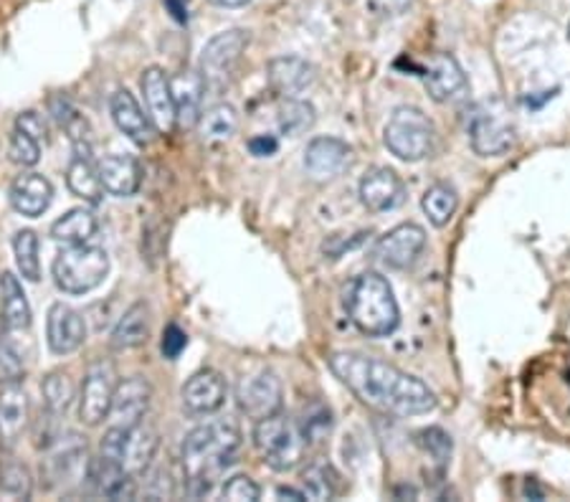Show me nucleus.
I'll use <instances>...</instances> for the list:
<instances>
[{"instance_id":"a878e982","label":"nucleus","mask_w":570,"mask_h":502,"mask_svg":"<svg viewBox=\"0 0 570 502\" xmlns=\"http://www.w3.org/2000/svg\"><path fill=\"white\" fill-rule=\"evenodd\" d=\"M33 325V313L23 284L13 272L0 274V331L25 333Z\"/></svg>"},{"instance_id":"4468645a","label":"nucleus","mask_w":570,"mask_h":502,"mask_svg":"<svg viewBox=\"0 0 570 502\" xmlns=\"http://www.w3.org/2000/svg\"><path fill=\"white\" fill-rule=\"evenodd\" d=\"M353 160V147L340 137L320 135L310 140L304 150V170L312 180H332L338 178L340 172H345V168Z\"/></svg>"},{"instance_id":"b1692460","label":"nucleus","mask_w":570,"mask_h":502,"mask_svg":"<svg viewBox=\"0 0 570 502\" xmlns=\"http://www.w3.org/2000/svg\"><path fill=\"white\" fill-rule=\"evenodd\" d=\"M173 86V100H175V115H178V127H196L200 115H204V97H206V80L200 72H186L175 74L170 80Z\"/></svg>"},{"instance_id":"3c124183","label":"nucleus","mask_w":570,"mask_h":502,"mask_svg":"<svg viewBox=\"0 0 570 502\" xmlns=\"http://www.w3.org/2000/svg\"><path fill=\"white\" fill-rule=\"evenodd\" d=\"M165 3H168L173 15H175V19H178L180 23L188 21V6H186V0H165Z\"/></svg>"},{"instance_id":"09e8293b","label":"nucleus","mask_w":570,"mask_h":502,"mask_svg":"<svg viewBox=\"0 0 570 502\" xmlns=\"http://www.w3.org/2000/svg\"><path fill=\"white\" fill-rule=\"evenodd\" d=\"M15 127L23 129V133L33 135L39 143L46 140V123H43V117L39 115V112H33V109L21 112L19 119H15Z\"/></svg>"},{"instance_id":"603ef678","label":"nucleus","mask_w":570,"mask_h":502,"mask_svg":"<svg viewBox=\"0 0 570 502\" xmlns=\"http://www.w3.org/2000/svg\"><path fill=\"white\" fill-rule=\"evenodd\" d=\"M277 500H294V502H302V500H307V495H304V490L277 488Z\"/></svg>"},{"instance_id":"a18cd8bd","label":"nucleus","mask_w":570,"mask_h":502,"mask_svg":"<svg viewBox=\"0 0 570 502\" xmlns=\"http://www.w3.org/2000/svg\"><path fill=\"white\" fill-rule=\"evenodd\" d=\"M145 478L147 480V488H145V495L151 500H170L173 492H175V482L170 478V472L165 470V467H157V470L147 472Z\"/></svg>"},{"instance_id":"c03bdc74","label":"nucleus","mask_w":570,"mask_h":502,"mask_svg":"<svg viewBox=\"0 0 570 502\" xmlns=\"http://www.w3.org/2000/svg\"><path fill=\"white\" fill-rule=\"evenodd\" d=\"M127 439H129V429L114 427V423H112V427L107 429V435H104V439H102V445H100V454L110 457V460L122 462V460H125Z\"/></svg>"},{"instance_id":"2eb2a0df","label":"nucleus","mask_w":570,"mask_h":502,"mask_svg":"<svg viewBox=\"0 0 570 502\" xmlns=\"http://www.w3.org/2000/svg\"><path fill=\"white\" fill-rule=\"evenodd\" d=\"M86 341V325L82 313L72 305L54 302L46 315V345L54 356H72Z\"/></svg>"},{"instance_id":"e433bc0d","label":"nucleus","mask_w":570,"mask_h":502,"mask_svg":"<svg viewBox=\"0 0 570 502\" xmlns=\"http://www.w3.org/2000/svg\"><path fill=\"white\" fill-rule=\"evenodd\" d=\"M41 394H43V409H46L51 417L61 419L69 411V406H72L76 388L72 376L64 374V370H51V374L43 378Z\"/></svg>"},{"instance_id":"393cba45","label":"nucleus","mask_w":570,"mask_h":502,"mask_svg":"<svg viewBox=\"0 0 570 502\" xmlns=\"http://www.w3.org/2000/svg\"><path fill=\"white\" fill-rule=\"evenodd\" d=\"M66 186L76 198L86 203H100L104 196V186L100 178V166L92 160L90 145L74 143V155L66 168Z\"/></svg>"},{"instance_id":"aec40b11","label":"nucleus","mask_w":570,"mask_h":502,"mask_svg":"<svg viewBox=\"0 0 570 502\" xmlns=\"http://www.w3.org/2000/svg\"><path fill=\"white\" fill-rule=\"evenodd\" d=\"M110 115L114 127H117L122 135H127L135 145L145 147L155 140L157 127L153 125L151 115L139 107V102L135 100L133 92L127 90L114 92L110 100Z\"/></svg>"},{"instance_id":"5701e85b","label":"nucleus","mask_w":570,"mask_h":502,"mask_svg":"<svg viewBox=\"0 0 570 502\" xmlns=\"http://www.w3.org/2000/svg\"><path fill=\"white\" fill-rule=\"evenodd\" d=\"M8 201H11L15 213L25 216V219H39L54 201V186L41 172H23L11 184Z\"/></svg>"},{"instance_id":"c756f323","label":"nucleus","mask_w":570,"mask_h":502,"mask_svg":"<svg viewBox=\"0 0 570 502\" xmlns=\"http://www.w3.org/2000/svg\"><path fill=\"white\" fill-rule=\"evenodd\" d=\"M147 337H151V305L139 300L133 307H127V313L114 325L110 335V348L117 353L135 351L147 343Z\"/></svg>"},{"instance_id":"4be33fe9","label":"nucleus","mask_w":570,"mask_h":502,"mask_svg":"<svg viewBox=\"0 0 570 502\" xmlns=\"http://www.w3.org/2000/svg\"><path fill=\"white\" fill-rule=\"evenodd\" d=\"M267 82L277 97H300L314 82V66L302 56H277L267 66Z\"/></svg>"},{"instance_id":"58836bf2","label":"nucleus","mask_w":570,"mask_h":502,"mask_svg":"<svg viewBox=\"0 0 570 502\" xmlns=\"http://www.w3.org/2000/svg\"><path fill=\"white\" fill-rule=\"evenodd\" d=\"M297 423H300L307 445H320V441L332 431V411L324 404L314 401L312 406H307L302 411V419Z\"/></svg>"},{"instance_id":"8fccbe9b","label":"nucleus","mask_w":570,"mask_h":502,"mask_svg":"<svg viewBox=\"0 0 570 502\" xmlns=\"http://www.w3.org/2000/svg\"><path fill=\"white\" fill-rule=\"evenodd\" d=\"M279 150V140L274 135H257L249 140V153L253 158H271Z\"/></svg>"},{"instance_id":"de8ad7c7","label":"nucleus","mask_w":570,"mask_h":502,"mask_svg":"<svg viewBox=\"0 0 570 502\" xmlns=\"http://www.w3.org/2000/svg\"><path fill=\"white\" fill-rule=\"evenodd\" d=\"M411 6H414V0H367V8L379 19H401L403 13H408Z\"/></svg>"},{"instance_id":"9d476101","label":"nucleus","mask_w":570,"mask_h":502,"mask_svg":"<svg viewBox=\"0 0 570 502\" xmlns=\"http://www.w3.org/2000/svg\"><path fill=\"white\" fill-rule=\"evenodd\" d=\"M86 467H90V457H86V437L76 435V431H66L61 435L54 445L49 447L46 464L43 472L51 480V484H69L74 480L86 478Z\"/></svg>"},{"instance_id":"6ab92c4d","label":"nucleus","mask_w":570,"mask_h":502,"mask_svg":"<svg viewBox=\"0 0 570 502\" xmlns=\"http://www.w3.org/2000/svg\"><path fill=\"white\" fill-rule=\"evenodd\" d=\"M228 386L226 378L218 370H198L196 376L188 378V384L183 386L180 398L183 406L190 417H210L226 404Z\"/></svg>"},{"instance_id":"39448f33","label":"nucleus","mask_w":570,"mask_h":502,"mask_svg":"<svg viewBox=\"0 0 570 502\" xmlns=\"http://www.w3.org/2000/svg\"><path fill=\"white\" fill-rule=\"evenodd\" d=\"M383 143L403 163H421L434 153L436 129L418 107H396L383 129Z\"/></svg>"},{"instance_id":"dca6fc26","label":"nucleus","mask_w":570,"mask_h":502,"mask_svg":"<svg viewBox=\"0 0 570 502\" xmlns=\"http://www.w3.org/2000/svg\"><path fill=\"white\" fill-rule=\"evenodd\" d=\"M357 194H361V203L373 213L396 211L398 206L406 203V184H403V178L391 168L367 170Z\"/></svg>"},{"instance_id":"37998d69","label":"nucleus","mask_w":570,"mask_h":502,"mask_svg":"<svg viewBox=\"0 0 570 502\" xmlns=\"http://www.w3.org/2000/svg\"><path fill=\"white\" fill-rule=\"evenodd\" d=\"M221 498L231 502H257L261 498V488L249 474H236V478L226 480L221 488Z\"/></svg>"},{"instance_id":"864d4df0","label":"nucleus","mask_w":570,"mask_h":502,"mask_svg":"<svg viewBox=\"0 0 570 502\" xmlns=\"http://www.w3.org/2000/svg\"><path fill=\"white\" fill-rule=\"evenodd\" d=\"M214 3L221 6V8H243V6L253 3V0H214Z\"/></svg>"},{"instance_id":"79ce46f5","label":"nucleus","mask_w":570,"mask_h":502,"mask_svg":"<svg viewBox=\"0 0 570 502\" xmlns=\"http://www.w3.org/2000/svg\"><path fill=\"white\" fill-rule=\"evenodd\" d=\"M416 445L424 449L428 457H434V462L438 467H446L452 457V437L446 435L444 429L438 427H428V429H421L416 435Z\"/></svg>"},{"instance_id":"412c9836","label":"nucleus","mask_w":570,"mask_h":502,"mask_svg":"<svg viewBox=\"0 0 570 502\" xmlns=\"http://www.w3.org/2000/svg\"><path fill=\"white\" fill-rule=\"evenodd\" d=\"M421 76H424V86H426L428 97L438 102V105H446V102L459 100L469 86L467 74H464L462 64L456 62L452 54H436Z\"/></svg>"},{"instance_id":"5fc2aeb1","label":"nucleus","mask_w":570,"mask_h":502,"mask_svg":"<svg viewBox=\"0 0 570 502\" xmlns=\"http://www.w3.org/2000/svg\"><path fill=\"white\" fill-rule=\"evenodd\" d=\"M568 41H570V25H568Z\"/></svg>"},{"instance_id":"1a4fd4ad","label":"nucleus","mask_w":570,"mask_h":502,"mask_svg":"<svg viewBox=\"0 0 570 502\" xmlns=\"http://www.w3.org/2000/svg\"><path fill=\"white\" fill-rule=\"evenodd\" d=\"M117 366L112 360L100 358L86 368L82 391H79V421L86 427H100L104 419H110L112 398L117 391Z\"/></svg>"},{"instance_id":"72a5a7b5","label":"nucleus","mask_w":570,"mask_h":502,"mask_svg":"<svg viewBox=\"0 0 570 502\" xmlns=\"http://www.w3.org/2000/svg\"><path fill=\"white\" fill-rule=\"evenodd\" d=\"M421 209L436 229H444L459 209V194L449 184H434L421 198Z\"/></svg>"},{"instance_id":"cd10ccee","label":"nucleus","mask_w":570,"mask_h":502,"mask_svg":"<svg viewBox=\"0 0 570 502\" xmlns=\"http://www.w3.org/2000/svg\"><path fill=\"white\" fill-rule=\"evenodd\" d=\"M33 358L31 331H0V384H21Z\"/></svg>"},{"instance_id":"4c0bfd02","label":"nucleus","mask_w":570,"mask_h":502,"mask_svg":"<svg viewBox=\"0 0 570 502\" xmlns=\"http://www.w3.org/2000/svg\"><path fill=\"white\" fill-rule=\"evenodd\" d=\"M13 257L15 266L23 280L39 282L41 280V259H39V237L37 231L23 229L13 237Z\"/></svg>"},{"instance_id":"0eeeda50","label":"nucleus","mask_w":570,"mask_h":502,"mask_svg":"<svg viewBox=\"0 0 570 502\" xmlns=\"http://www.w3.org/2000/svg\"><path fill=\"white\" fill-rule=\"evenodd\" d=\"M467 133L471 150L481 158H499L515 145V125L502 102H479L467 117Z\"/></svg>"},{"instance_id":"49530a36","label":"nucleus","mask_w":570,"mask_h":502,"mask_svg":"<svg viewBox=\"0 0 570 502\" xmlns=\"http://www.w3.org/2000/svg\"><path fill=\"white\" fill-rule=\"evenodd\" d=\"M186 345H188V335L183 333L178 325H168V327H165L163 341H160V351H163L165 358H168V360L180 358V353L186 351Z\"/></svg>"},{"instance_id":"6e6552de","label":"nucleus","mask_w":570,"mask_h":502,"mask_svg":"<svg viewBox=\"0 0 570 502\" xmlns=\"http://www.w3.org/2000/svg\"><path fill=\"white\" fill-rule=\"evenodd\" d=\"M247 46H249V31L243 29L216 33V36L206 43L204 51H200L198 72L204 74L208 90L221 92L234 82Z\"/></svg>"},{"instance_id":"7c9ffc66","label":"nucleus","mask_w":570,"mask_h":502,"mask_svg":"<svg viewBox=\"0 0 570 502\" xmlns=\"http://www.w3.org/2000/svg\"><path fill=\"white\" fill-rule=\"evenodd\" d=\"M157 447H160V439H157V431L153 427H139L129 429V439H127V449H125V460H122V467L133 474L135 480L145 478L151 472V467L155 462Z\"/></svg>"},{"instance_id":"f8f14e48","label":"nucleus","mask_w":570,"mask_h":502,"mask_svg":"<svg viewBox=\"0 0 570 502\" xmlns=\"http://www.w3.org/2000/svg\"><path fill=\"white\" fill-rule=\"evenodd\" d=\"M424 247L426 231L418 223H398L396 229L383 233L373 249V254L381 264L391 266V270H406V266L416 262Z\"/></svg>"},{"instance_id":"2f4dec72","label":"nucleus","mask_w":570,"mask_h":502,"mask_svg":"<svg viewBox=\"0 0 570 502\" xmlns=\"http://www.w3.org/2000/svg\"><path fill=\"white\" fill-rule=\"evenodd\" d=\"M96 229H100V223H96V216L90 209H72L51 223V239L64 247L90 244Z\"/></svg>"},{"instance_id":"a211bd4d","label":"nucleus","mask_w":570,"mask_h":502,"mask_svg":"<svg viewBox=\"0 0 570 502\" xmlns=\"http://www.w3.org/2000/svg\"><path fill=\"white\" fill-rule=\"evenodd\" d=\"M139 86H143L145 107H147V115L153 119V125L160 129V133H170L173 127H178L170 76L165 74V69L147 66L143 72V80H139Z\"/></svg>"},{"instance_id":"423d86ee","label":"nucleus","mask_w":570,"mask_h":502,"mask_svg":"<svg viewBox=\"0 0 570 502\" xmlns=\"http://www.w3.org/2000/svg\"><path fill=\"white\" fill-rule=\"evenodd\" d=\"M253 445L265 462L277 472H289L302 462L307 439L302 437L300 423L284 417L282 411L271 414V417L257 421L253 429Z\"/></svg>"},{"instance_id":"f704fd0d","label":"nucleus","mask_w":570,"mask_h":502,"mask_svg":"<svg viewBox=\"0 0 570 502\" xmlns=\"http://www.w3.org/2000/svg\"><path fill=\"white\" fill-rule=\"evenodd\" d=\"M314 123H318V109H314L310 102H304L300 97H289L279 105L277 125L282 135L300 137L307 129H312Z\"/></svg>"},{"instance_id":"bb28decb","label":"nucleus","mask_w":570,"mask_h":502,"mask_svg":"<svg viewBox=\"0 0 570 502\" xmlns=\"http://www.w3.org/2000/svg\"><path fill=\"white\" fill-rule=\"evenodd\" d=\"M100 178L104 186V194L117 196V198H129L135 196L139 186H143V168L133 158V155H107L100 163Z\"/></svg>"},{"instance_id":"473e14b6","label":"nucleus","mask_w":570,"mask_h":502,"mask_svg":"<svg viewBox=\"0 0 570 502\" xmlns=\"http://www.w3.org/2000/svg\"><path fill=\"white\" fill-rule=\"evenodd\" d=\"M198 133L200 140L204 143H226L231 140L239 129V112H236L234 105H214L210 109H206L204 115L198 119Z\"/></svg>"},{"instance_id":"20e7f679","label":"nucleus","mask_w":570,"mask_h":502,"mask_svg":"<svg viewBox=\"0 0 570 502\" xmlns=\"http://www.w3.org/2000/svg\"><path fill=\"white\" fill-rule=\"evenodd\" d=\"M51 274L61 292L66 294H86L100 287L110 274V257L107 251L90 244H74L61 249Z\"/></svg>"},{"instance_id":"ea45409f","label":"nucleus","mask_w":570,"mask_h":502,"mask_svg":"<svg viewBox=\"0 0 570 502\" xmlns=\"http://www.w3.org/2000/svg\"><path fill=\"white\" fill-rule=\"evenodd\" d=\"M33 492L31 472L23 464H6L0 472V498L29 500Z\"/></svg>"},{"instance_id":"9b49d317","label":"nucleus","mask_w":570,"mask_h":502,"mask_svg":"<svg viewBox=\"0 0 570 502\" xmlns=\"http://www.w3.org/2000/svg\"><path fill=\"white\" fill-rule=\"evenodd\" d=\"M236 404L249 419L261 421L271 414L282 411V380L271 370L243 378L236 388Z\"/></svg>"},{"instance_id":"f3484780","label":"nucleus","mask_w":570,"mask_h":502,"mask_svg":"<svg viewBox=\"0 0 570 502\" xmlns=\"http://www.w3.org/2000/svg\"><path fill=\"white\" fill-rule=\"evenodd\" d=\"M84 482L90 484L94 495L107 500H135L137 498V480L129 474L122 462L110 460V457H94L86 467Z\"/></svg>"},{"instance_id":"7ed1b4c3","label":"nucleus","mask_w":570,"mask_h":502,"mask_svg":"<svg viewBox=\"0 0 570 502\" xmlns=\"http://www.w3.org/2000/svg\"><path fill=\"white\" fill-rule=\"evenodd\" d=\"M348 313L353 325L367 337H385L396 333L401 310L391 284L379 272H365L353 282L348 297Z\"/></svg>"},{"instance_id":"f03ea898","label":"nucleus","mask_w":570,"mask_h":502,"mask_svg":"<svg viewBox=\"0 0 570 502\" xmlns=\"http://www.w3.org/2000/svg\"><path fill=\"white\" fill-rule=\"evenodd\" d=\"M239 447L241 431L234 421H206L190 431L186 441H183L180 464L193 498H204L214 490L224 470L234 464Z\"/></svg>"},{"instance_id":"c9c22d12","label":"nucleus","mask_w":570,"mask_h":502,"mask_svg":"<svg viewBox=\"0 0 570 502\" xmlns=\"http://www.w3.org/2000/svg\"><path fill=\"white\" fill-rule=\"evenodd\" d=\"M302 490L307 500H332L338 495V472L328 460H314L302 470Z\"/></svg>"},{"instance_id":"c85d7f7f","label":"nucleus","mask_w":570,"mask_h":502,"mask_svg":"<svg viewBox=\"0 0 570 502\" xmlns=\"http://www.w3.org/2000/svg\"><path fill=\"white\" fill-rule=\"evenodd\" d=\"M29 423V396L21 384H3L0 388V441L15 445Z\"/></svg>"},{"instance_id":"a19ab883","label":"nucleus","mask_w":570,"mask_h":502,"mask_svg":"<svg viewBox=\"0 0 570 502\" xmlns=\"http://www.w3.org/2000/svg\"><path fill=\"white\" fill-rule=\"evenodd\" d=\"M8 158L21 168H33L41 160V143L33 135L15 127L11 143H8Z\"/></svg>"},{"instance_id":"ddd939ff","label":"nucleus","mask_w":570,"mask_h":502,"mask_svg":"<svg viewBox=\"0 0 570 502\" xmlns=\"http://www.w3.org/2000/svg\"><path fill=\"white\" fill-rule=\"evenodd\" d=\"M151 404H153L151 380L143 376H129L117 384V391H114V398H112L110 421L114 427L135 429L143 423Z\"/></svg>"},{"instance_id":"f257e3e1","label":"nucleus","mask_w":570,"mask_h":502,"mask_svg":"<svg viewBox=\"0 0 570 502\" xmlns=\"http://www.w3.org/2000/svg\"><path fill=\"white\" fill-rule=\"evenodd\" d=\"M328 366L340 384L371 409L396 417H421L436 409L432 388L393 363L355 351H338L328 358Z\"/></svg>"}]
</instances>
